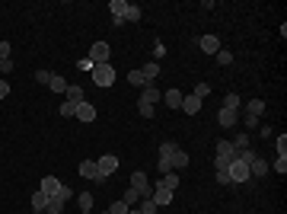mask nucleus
<instances>
[{
    "mask_svg": "<svg viewBox=\"0 0 287 214\" xmlns=\"http://www.w3.org/2000/svg\"><path fill=\"white\" fill-rule=\"evenodd\" d=\"M128 83H131V86H147V80H144L141 71H131V73H128Z\"/></svg>",
    "mask_w": 287,
    "mask_h": 214,
    "instance_id": "27",
    "label": "nucleus"
},
{
    "mask_svg": "<svg viewBox=\"0 0 287 214\" xmlns=\"http://www.w3.org/2000/svg\"><path fill=\"white\" fill-rule=\"evenodd\" d=\"M77 118H80V122H96V106L86 103V99L77 103Z\"/></svg>",
    "mask_w": 287,
    "mask_h": 214,
    "instance_id": "11",
    "label": "nucleus"
},
{
    "mask_svg": "<svg viewBox=\"0 0 287 214\" xmlns=\"http://www.w3.org/2000/svg\"><path fill=\"white\" fill-rule=\"evenodd\" d=\"M262 112H265V103H262V99H252V103H249V115L262 118Z\"/></svg>",
    "mask_w": 287,
    "mask_h": 214,
    "instance_id": "29",
    "label": "nucleus"
},
{
    "mask_svg": "<svg viewBox=\"0 0 287 214\" xmlns=\"http://www.w3.org/2000/svg\"><path fill=\"white\" fill-rule=\"evenodd\" d=\"M96 166H99V179H108L118 170V157L115 153H102V160H96Z\"/></svg>",
    "mask_w": 287,
    "mask_h": 214,
    "instance_id": "3",
    "label": "nucleus"
},
{
    "mask_svg": "<svg viewBox=\"0 0 287 214\" xmlns=\"http://www.w3.org/2000/svg\"><path fill=\"white\" fill-rule=\"evenodd\" d=\"M208 93H211V86H208V83H198V86H195V96H198V99H204Z\"/></svg>",
    "mask_w": 287,
    "mask_h": 214,
    "instance_id": "37",
    "label": "nucleus"
},
{
    "mask_svg": "<svg viewBox=\"0 0 287 214\" xmlns=\"http://www.w3.org/2000/svg\"><path fill=\"white\" fill-rule=\"evenodd\" d=\"M141 214H156V205H153V198H141Z\"/></svg>",
    "mask_w": 287,
    "mask_h": 214,
    "instance_id": "28",
    "label": "nucleus"
},
{
    "mask_svg": "<svg viewBox=\"0 0 287 214\" xmlns=\"http://www.w3.org/2000/svg\"><path fill=\"white\" fill-rule=\"evenodd\" d=\"M160 182H163V185H166V189H173V192H176V189H179V176H176V173H166V176H163V179H160Z\"/></svg>",
    "mask_w": 287,
    "mask_h": 214,
    "instance_id": "26",
    "label": "nucleus"
},
{
    "mask_svg": "<svg viewBox=\"0 0 287 214\" xmlns=\"http://www.w3.org/2000/svg\"><path fill=\"white\" fill-rule=\"evenodd\" d=\"M160 99H163V93L156 90L153 83H147V86H144V90H141V99H138V103H150V106H156V103H160Z\"/></svg>",
    "mask_w": 287,
    "mask_h": 214,
    "instance_id": "9",
    "label": "nucleus"
},
{
    "mask_svg": "<svg viewBox=\"0 0 287 214\" xmlns=\"http://www.w3.org/2000/svg\"><path fill=\"white\" fill-rule=\"evenodd\" d=\"M182 112H185V115H198V112H201V99H198L195 93L185 96V99H182Z\"/></svg>",
    "mask_w": 287,
    "mask_h": 214,
    "instance_id": "14",
    "label": "nucleus"
},
{
    "mask_svg": "<svg viewBox=\"0 0 287 214\" xmlns=\"http://www.w3.org/2000/svg\"><path fill=\"white\" fill-rule=\"evenodd\" d=\"M230 144H233V150H236V153L249 150V135H236V138H233V141H230Z\"/></svg>",
    "mask_w": 287,
    "mask_h": 214,
    "instance_id": "23",
    "label": "nucleus"
},
{
    "mask_svg": "<svg viewBox=\"0 0 287 214\" xmlns=\"http://www.w3.org/2000/svg\"><path fill=\"white\" fill-rule=\"evenodd\" d=\"M0 71H3V73L13 71V61H10V58H3V61H0Z\"/></svg>",
    "mask_w": 287,
    "mask_h": 214,
    "instance_id": "40",
    "label": "nucleus"
},
{
    "mask_svg": "<svg viewBox=\"0 0 287 214\" xmlns=\"http://www.w3.org/2000/svg\"><path fill=\"white\" fill-rule=\"evenodd\" d=\"M58 115H64V118H71V115H77V106H73V103H67V99H64V103H61V106H58Z\"/></svg>",
    "mask_w": 287,
    "mask_h": 214,
    "instance_id": "24",
    "label": "nucleus"
},
{
    "mask_svg": "<svg viewBox=\"0 0 287 214\" xmlns=\"http://www.w3.org/2000/svg\"><path fill=\"white\" fill-rule=\"evenodd\" d=\"M90 61L93 64H108V45L106 42H96L90 48Z\"/></svg>",
    "mask_w": 287,
    "mask_h": 214,
    "instance_id": "7",
    "label": "nucleus"
},
{
    "mask_svg": "<svg viewBox=\"0 0 287 214\" xmlns=\"http://www.w3.org/2000/svg\"><path fill=\"white\" fill-rule=\"evenodd\" d=\"M131 189L134 192H138V195L141 198H150V192H153V189H150V179H147V173H134V176H131Z\"/></svg>",
    "mask_w": 287,
    "mask_h": 214,
    "instance_id": "4",
    "label": "nucleus"
},
{
    "mask_svg": "<svg viewBox=\"0 0 287 214\" xmlns=\"http://www.w3.org/2000/svg\"><path fill=\"white\" fill-rule=\"evenodd\" d=\"M3 96H10V83H6V80H0V99Z\"/></svg>",
    "mask_w": 287,
    "mask_h": 214,
    "instance_id": "41",
    "label": "nucleus"
},
{
    "mask_svg": "<svg viewBox=\"0 0 287 214\" xmlns=\"http://www.w3.org/2000/svg\"><path fill=\"white\" fill-rule=\"evenodd\" d=\"M45 208H48V195H45L42 189H38V192H32V211H38V214H42Z\"/></svg>",
    "mask_w": 287,
    "mask_h": 214,
    "instance_id": "19",
    "label": "nucleus"
},
{
    "mask_svg": "<svg viewBox=\"0 0 287 214\" xmlns=\"http://www.w3.org/2000/svg\"><path fill=\"white\" fill-rule=\"evenodd\" d=\"M275 147H278V157H287V135H281L275 141Z\"/></svg>",
    "mask_w": 287,
    "mask_h": 214,
    "instance_id": "35",
    "label": "nucleus"
},
{
    "mask_svg": "<svg viewBox=\"0 0 287 214\" xmlns=\"http://www.w3.org/2000/svg\"><path fill=\"white\" fill-rule=\"evenodd\" d=\"M73 198V189H67V185H61L58 192H54L51 198H48V208H45V214H61L64 211V205Z\"/></svg>",
    "mask_w": 287,
    "mask_h": 214,
    "instance_id": "2",
    "label": "nucleus"
},
{
    "mask_svg": "<svg viewBox=\"0 0 287 214\" xmlns=\"http://www.w3.org/2000/svg\"><path fill=\"white\" fill-rule=\"evenodd\" d=\"M121 19H128V23H138V19H141V6L128 3V10H125V16H121Z\"/></svg>",
    "mask_w": 287,
    "mask_h": 214,
    "instance_id": "25",
    "label": "nucleus"
},
{
    "mask_svg": "<svg viewBox=\"0 0 287 214\" xmlns=\"http://www.w3.org/2000/svg\"><path fill=\"white\" fill-rule=\"evenodd\" d=\"M48 77H51L48 71H36V80H38V83H45V86H48Z\"/></svg>",
    "mask_w": 287,
    "mask_h": 214,
    "instance_id": "38",
    "label": "nucleus"
},
{
    "mask_svg": "<svg viewBox=\"0 0 287 214\" xmlns=\"http://www.w3.org/2000/svg\"><path fill=\"white\" fill-rule=\"evenodd\" d=\"M48 86H51V93H67V80L61 77V73H51V77H48Z\"/></svg>",
    "mask_w": 287,
    "mask_h": 214,
    "instance_id": "18",
    "label": "nucleus"
},
{
    "mask_svg": "<svg viewBox=\"0 0 287 214\" xmlns=\"http://www.w3.org/2000/svg\"><path fill=\"white\" fill-rule=\"evenodd\" d=\"M198 45H201L204 55H217V51H220V38H217V36H204Z\"/></svg>",
    "mask_w": 287,
    "mask_h": 214,
    "instance_id": "13",
    "label": "nucleus"
},
{
    "mask_svg": "<svg viewBox=\"0 0 287 214\" xmlns=\"http://www.w3.org/2000/svg\"><path fill=\"white\" fill-rule=\"evenodd\" d=\"M102 214H108V211H102Z\"/></svg>",
    "mask_w": 287,
    "mask_h": 214,
    "instance_id": "43",
    "label": "nucleus"
},
{
    "mask_svg": "<svg viewBox=\"0 0 287 214\" xmlns=\"http://www.w3.org/2000/svg\"><path fill=\"white\" fill-rule=\"evenodd\" d=\"M182 99H185V93H182L179 86H176V90H166V93H163V103H166L169 109H182Z\"/></svg>",
    "mask_w": 287,
    "mask_h": 214,
    "instance_id": "8",
    "label": "nucleus"
},
{
    "mask_svg": "<svg viewBox=\"0 0 287 214\" xmlns=\"http://www.w3.org/2000/svg\"><path fill=\"white\" fill-rule=\"evenodd\" d=\"M80 176H83V179H93V182H102V179H99V166H96V160H83V163H80Z\"/></svg>",
    "mask_w": 287,
    "mask_h": 214,
    "instance_id": "10",
    "label": "nucleus"
},
{
    "mask_svg": "<svg viewBox=\"0 0 287 214\" xmlns=\"http://www.w3.org/2000/svg\"><path fill=\"white\" fill-rule=\"evenodd\" d=\"M77 205H80V211H83V214H90L93 211V195H90V192H80V195H77Z\"/></svg>",
    "mask_w": 287,
    "mask_h": 214,
    "instance_id": "22",
    "label": "nucleus"
},
{
    "mask_svg": "<svg viewBox=\"0 0 287 214\" xmlns=\"http://www.w3.org/2000/svg\"><path fill=\"white\" fill-rule=\"evenodd\" d=\"M150 198H153V205H156V208H163V205H169V202H173V189H166L163 182H156V185H153V192H150Z\"/></svg>",
    "mask_w": 287,
    "mask_h": 214,
    "instance_id": "5",
    "label": "nucleus"
},
{
    "mask_svg": "<svg viewBox=\"0 0 287 214\" xmlns=\"http://www.w3.org/2000/svg\"><path fill=\"white\" fill-rule=\"evenodd\" d=\"M90 77H93V83L99 86V90H106V86L115 83V68H112V64H93Z\"/></svg>",
    "mask_w": 287,
    "mask_h": 214,
    "instance_id": "1",
    "label": "nucleus"
},
{
    "mask_svg": "<svg viewBox=\"0 0 287 214\" xmlns=\"http://www.w3.org/2000/svg\"><path fill=\"white\" fill-rule=\"evenodd\" d=\"M271 166H275V170H278V173H281V176H284V173H287V157H278V160H275V163H271Z\"/></svg>",
    "mask_w": 287,
    "mask_h": 214,
    "instance_id": "36",
    "label": "nucleus"
},
{
    "mask_svg": "<svg viewBox=\"0 0 287 214\" xmlns=\"http://www.w3.org/2000/svg\"><path fill=\"white\" fill-rule=\"evenodd\" d=\"M141 73H144V80H147V83H153V80L160 77V64H156V61L144 64V68H141Z\"/></svg>",
    "mask_w": 287,
    "mask_h": 214,
    "instance_id": "17",
    "label": "nucleus"
},
{
    "mask_svg": "<svg viewBox=\"0 0 287 214\" xmlns=\"http://www.w3.org/2000/svg\"><path fill=\"white\" fill-rule=\"evenodd\" d=\"M3 58H10V42H0V61Z\"/></svg>",
    "mask_w": 287,
    "mask_h": 214,
    "instance_id": "39",
    "label": "nucleus"
},
{
    "mask_svg": "<svg viewBox=\"0 0 287 214\" xmlns=\"http://www.w3.org/2000/svg\"><path fill=\"white\" fill-rule=\"evenodd\" d=\"M128 214H141V211H138V208H131V211H128Z\"/></svg>",
    "mask_w": 287,
    "mask_h": 214,
    "instance_id": "42",
    "label": "nucleus"
},
{
    "mask_svg": "<svg viewBox=\"0 0 287 214\" xmlns=\"http://www.w3.org/2000/svg\"><path fill=\"white\" fill-rule=\"evenodd\" d=\"M217 64H233V55H230L227 48H220L217 51Z\"/></svg>",
    "mask_w": 287,
    "mask_h": 214,
    "instance_id": "34",
    "label": "nucleus"
},
{
    "mask_svg": "<svg viewBox=\"0 0 287 214\" xmlns=\"http://www.w3.org/2000/svg\"><path fill=\"white\" fill-rule=\"evenodd\" d=\"M138 112L144 118H153V112H156V106H150V103H138Z\"/></svg>",
    "mask_w": 287,
    "mask_h": 214,
    "instance_id": "30",
    "label": "nucleus"
},
{
    "mask_svg": "<svg viewBox=\"0 0 287 214\" xmlns=\"http://www.w3.org/2000/svg\"><path fill=\"white\" fill-rule=\"evenodd\" d=\"M128 211H131V208H128L121 198H118V202H112V208H108V214H128Z\"/></svg>",
    "mask_w": 287,
    "mask_h": 214,
    "instance_id": "31",
    "label": "nucleus"
},
{
    "mask_svg": "<svg viewBox=\"0 0 287 214\" xmlns=\"http://www.w3.org/2000/svg\"><path fill=\"white\" fill-rule=\"evenodd\" d=\"M246 179H249V163H243V160H233V163H230V182H246Z\"/></svg>",
    "mask_w": 287,
    "mask_h": 214,
    "instance_id": "6",
    "label": "nucleus"
},
{
    "mask_svg": "<svg viewBox=\"0 0 287 214\" xmlns=\"http://www.w3.org/2000/svg\"><path fill=\"white\" fill-rule=\"evenodd\" d=\"M265 173H268V163H265V160H262V157H258V153H255V157H252V160H249V176H255V179H262V176H265Z\"/></svg>",
    "mask_w": 287,
    "mask_h": 214,
    "instance_id": "12",
    "label": "nucleus"
},
{
    "mask_svg": "<svg viewBox=\"0 0 287 214\" xmlns=\"http://www.w3.org/2000/svg\"><path fill=\"white\" fill-rule=\"evenodd\" d=\"M217 153H230V157H236V150H233L230 141H217Z\"/></svg>",
    "mask_w": 287,
    "mask_h": 214,
    "instance_id": "33",
    "label": "nucleus"
},
{
    "mask_svg": "<svg viewBox=\"0 0 287 214\" xmlns=\"http://www.w3.org/2000/svg\"><path fill=\"white\" fill-rule=\"evenodd\" d=\"M58 189H61V179H54V176H45V179H42V192H45L48 198H51Z\"/></svg>",
    "mask_w": 287,
    "mask_h": 214,
    "instance_id": "20",
    "label": "nucleus"
},
{
    "mask_svg": "<svg viewBox=\"0 0 287 214\" xmlns=\"http://www.w3.org/2000/svg\"><path fill=\"white\" fill-rule=\"evenodd\" d=\"M217 122H220V128H233V125L239 122L236 109H220V115H217Z\"/></svg>",
    "mask_w": 287,
    "mask_h": 214,
    "instance_id": "15",
    "label": "nucleus"
},
{
    "mask_svg": "<svg viewBox=\"0 0 287 214\" xmlns=\"http://www.w3.org/2000/svg\"><path fill=\"white\" fill-rule=\"evenodd\" d=\"M64 96H67V103H73V106H77V103H83V99H86V93H83V86H80V83H67V93H64Z\"/></svg>",
    "mask_w": 287,
    "mask_h": 214,
    "instance_id": "16",
    "label": "nucleus"
},
{
    "mask_svg": "<svg viewBox=\"0 0 287 214\" xmlns=\"http://www.w3.org/2000/svg\"><path fill=\"white\" fill-rule=\"evenodd\" d=\"M223 109H239V96H236V93H227V99H223Z\"/></svg>",
    "mask_w": 287,
    "mask_h": 214,
    "instance_id": "32",
    "label": "nucleus"
},
{
    "mask_svg": "<svg viewBox=\"0 0 287 214\" xmlns=\"http://www.w3.org/2000/svg\"><path fill=\"white\" fill-rule=\"evenodd\" d=\"M108 10H112V19H121V16H125V10H128V3H125V0H112ZM121 23H125V19H121Z\"/></svg>",
    "mask_w": 287,
    "mask_h": 214,
    "instance_id": "21",
    "label": "nucleus"
}]
</instances>
